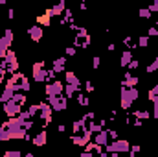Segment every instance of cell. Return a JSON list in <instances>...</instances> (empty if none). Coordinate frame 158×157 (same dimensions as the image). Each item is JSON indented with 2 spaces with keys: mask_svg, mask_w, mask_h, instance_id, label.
<instances>
[{
  "mask_svg": "<svg viewBox=\"0 0 158 157\" xmlns=\"http://www.w3.org/2000/svg\"><path fill=\"white\" fill-rule=\"evenodd\" d=\"M138 96H140L138 89H123L121 91V107L129 109L134 100H138Z\"/></svg>",
  "mask_w": 158,
  "mask_h": 157,
  "instance_id": "6da1fadb",
  "label": "cell"
},
{
  "mask_svg": "<svg viewBox=\"0 0 158 157\" xmlns=\"http://www.w3.org/2000/svg\"><path fill=\"white\" fill-rule=\"evenodd\" d=\"M129 150H131V146H129L127 141H114L112 144H107V152L108 153H125Z\"/></svg>",
  "mask_w": 158,
  "mask_h": 157,
  "instance_id": "7a4b0ae2",
  "label": "cell"
},
{
  "mask_svg": "<svg viewBox=\"0 0 158 157\" xmlns=\"http://www.w3.org/2000/svg\"><path fill=\"white\" fill-rule=\"evenodd\" d=\"M13 39H15V33H13V30L6 28L4 35L0 37V50H2V52H8V48H9L11 44H13Z\"/></svg>",
  "mask_w": 158,
  "mask_h": 157,
  "instance_id": "3957f363",
  "label": "cell"
},
{
  "mask_svg": "<svg viewBox=\"0 0 158 157\" xmlns=\"http://www.w3.org/2000/svg\"><path fill=\"white\" fill-rule=\"evenodd\" d=\"M63 89H64V85H63L61 81H53V83H48V85H46V94H48V98L59 96V94L63 93Z\"/></svg>",
  "mask_w": 158,
  "mask_h": 157,
  "instance_id": "277c9868",
  "label": "cell"
},
{
  "mask_svg": "<svg viewBox=\"0 0 158 157\" xmlns=\"http://www.w3.org/2000/svg\"><path fill=\"white\" fill-rule=\"evenodd\" d=\"M28 35H30V39H31L33 43H39V41L42 39V35H44V30L35 24V26H31V28L28 30Z\"/></svg>",
  "mask_w": 158,
  "mask_h": 157,
  "instance_id": "5b68a950",
  "label": "cell"
},
{
  "mask_svg": "<svg viewBox=\"0 0 158 157\" xmlns=\"http://www.w3.org/2000/svg\"><path fill=\"white\" fill-rule=\"evenodd\" d=\"M50 20H52V11L50 9H46L44 11V15H39L37 19H35V22H37V26H50Z\"/></svg>",
  "mask_w": 158,
  "mask_h": 157,
  "instance_id": "8992f818",
  "label": "cell"
},
{
  "mask_svg": "<svg viewBox=\"0 0 158 157\" xmlns=\"http://www.w3.org/2000/svg\"><path fill=\"white\" fill-rule=\"evenodd\" d=\"M4 111H6V115H8V117H15L17 113L20 115V105H17V104L11 100V102L4 104Z\"/></svg>",
  "mask_w": 158,
  "mask_h": 157,
  "instance_id": "52a82bcc",
  "label": "cell"
},
{
  "mask_svg": "<svg viewBox=\"0 0 158 157\" xmlns=\"http://www.w3.org/2000/svg\"><path fill=\"white\" fill-rule=\"evenodd\" d=\"M90 137H92V133L85 131L81 137H72V142H74V144H77V146H86V144H88V141H90Z\"/></svg>",
  "mask_w": 158,
  "mask_h": 157,
  "instance_id": "ba28073f",
  "label": "cell"
},
{
  "mask_svg": "<svg viewBox=\"0 0 158 157\" xmlns=\"http://www.w3.org/2000/svg\"><path fill=\"white\" fill-rule=\"evenodd\" d=\"M46 139H48V133H46V131H40L37 137H33V144H35L37 148H42L44 144H46Z\"/></svg>",
  "mask_w": 158,
  "mask_h": 157,
  "instance_id": "9c48e42d",
  "label": "cell"
},
{
  "mask_svg": "<svg viewBox=\"0 0 158 157\" xmlns=\"http://www.w3.org/2000/svg\"><path fill=\"white\" fill-rule=\"evenodd\" d=\"M64 80H66V85H76V87H79V85H81L79 78H77L74 72H66V74H64Z\"/></svg>",
  "mask_w": 158,
  "mask_h": 157,
  "instance_id": "30bf717a",
  "label": "cell"
},
{
  "mask_svg": "<svg viewBox=\"0 0 158 157\" xmlns=\"http://www.w3.org/2000/svg\"><path fill=\"white\" fill-rule=\"evenodd\" d=\"M64 65H66V59H64V57H59V59L53 61V69H52V70H53L55 74H59V72L64 70Z\"/></svg>",
  "mask_w": 158,
  "mask_h": 157,
  "instance_id": "8fae6325",
  "label": "cell"
},
{
  "mask_svg": "<svg viewBox=\"0 0 158 157\" xmlns=\"http://www.w3.org/2000/svg\"><path fill=\"white\" fill-rule=\"evenodd\" d=\"M131 61H132V52H131V50L123 52V54H121V57H120V65H121V67H129V65H131Z\"/></svg>",
  "mask_w": 158,
  "mask_h": 157,
  "instance_id": "7c38bea8",
  "label": "cell"
},
{
  "mask_svg": "<svg viewBox=\"0 0 158 157\" xmlns=\"http://www.w3.org/2000/svg\"><path fill=\"white\" fill-rule=\"evenodd\" d=\"M64 9H66V4H64V0H61L59 4H55L53 8H50V11H52V17H53V15H61V13H63Z\"/></svg>",
  "mask_w": 158,
  "mask_h": 157,
  "instance_id": "4fadbf2b",
  "label": "cell"
},
{
  "mask_svg": "<svg viewBox=\"0 0 158 157\" xmlns=\"http://www.w3.org/2000/svg\"><path fill=\"white\" fill-rule=\"evenodd\" d=\"M94 142L96 144H107L108 142V133L107 131H101V133H98V135H96V139H94Z\"/></svg>",
  "mask_w": 158,
  "mask_h": 157,
  "instance_id": "5bb4252c",
  "label": "cell"
},
{
  "mask_svg": "<svg viewBox=\"0 0 158 157\" xmlns=\"http://www.w3.org/2000/svg\"><path fill=\"white\" fill-rule=\"evenodd\" d=\"M79 87H76V85H64V91H66V98H70V96H74L76 94V91H77Z\"/></svg>",
  "mask_w": 158,
  "mask_h": 157,
  "instance_id": "9a60e30c",
  "label": "cell"
},
{
  "mask_svg": "<svg viewBox=\"0 0 158 157\" xmlns=\"http://www.w3.org/2000/svg\"><path fill=\"white\" fill-rule=\"evenodd\" d=\"M154 70H158V57H154V59H153V63H151V65H147V74H153Z\"/></svg>",
  "mask_w": 158,
  "mask_h": 157,
  "instance_id": "2e32d148",
  "label": "cell"
},
{
  "mask_svg": "<svg viewBox=\"0 0 158 157\" xmlns=\"http://www.w3.org/2000/svg\"><path fill=\"white\" fill-rule=\"evenodd\" d=\"M30 87H31V85H30V80L24 76V78L20 80V87H18V89H22V91H26V93H28V91H30Z\"/></svg>",
  "mask_w": 158,
  "mask_h": 157,
  "instance_id": "e0dca14e",
  "label": "cell"
},
{
  "mask_svg": "<svg viewBox=\"0 0 158 157\" xmlns=\"http://www.w3.org/2000/svg\"><path fill=\"white\" fill-rule=\"evenodd\" d=\"M77 104H79V105H83V107H86L90 102H88V98H86L85 94H81V93H79V94H77Z\"/></svg>",
  "mask_w": 158,
  "mask_h": 157,
  "instance_id": "ac0fdd59",
  "label": "cell"
},
{
  "mask_svg": "<svg viewBox=\"0 0 158 157\" xmlns=\"http://www.w3.org/2000/svg\"><path fill=\"white\" fill-rule=\"evenodd\" d=\"M147 44H149V37H147V35H142V37H138V46L145 48Z\"/></svg>",
  "mask_w": 158,
  "mask_h": 157,
  "instance_id": "d6986e66",
  "label": "cell"
},
{
  "mask_svg": "<svg viewBox=\"0 0 158 157\" xmlns=\"http://www.w3.org/2000/svg\"><path fill=\"white\" fill-rule=\"evenodd\" d=\"M153 35H158V22H154V24L149 28V32H147V37H153Z\"/></svg>",
  "mask_w": 158,
  "mask_h": 157,
  "instance_id": "ffe728a7",
  "label": "cell"
},
{
  "mask_svg": "<svg viewBox=\"0 0 158 157\" xmlns=\"http://www.w3.org/2000/svg\"><path fill=\"white\" fill-rule=\"evenodd\" d=\"M138 15H140V19H151V11H149L147 8H142V9L138 11Z\"/></svg>",
  "mask_w": 158,
  "mask_h": 157,
  "instance_id": "44dd1931",
  "label": "cell"
},
{
  "mask_svg": "<svg viewBox=\"0 0 158 157\" xmlns=\"http://www.w3.org/2000/svg\"><path fill=\"white\" fill-rule=\"evenodd\" d=\"M6 157H20V150H6Z\"/></svg>",
  "mask_w": 158,
  "mask_h": 157,
  "instance_id": "7402d4cb",
  "label": "cell"
},
{
  "mask_svg": "<svg viewBox=\"0 0 158 157\" xmlns=\"http://www.w3.org/2000/svg\"><path fill=\"white\" fill-rule=\"evenodd\" d=\"M134 117H136V118H149V113H147V111H136Z\"/></svg>",
  "mask_w": 158,
  "mask_h": 157,
  "instance_id": "603a6c76",
  "label": "cell"
},
{
  "mask_svg": "<svg viewBox=\"0 0 158 157\" xmlns=\"http://www.w3.org/2000/svg\"><path fill=\"white\" fill-rule=\"evenodd\" d=\"M147 9H149L151 13H158V0H154V2H153V4H151Z\"/></svg>",
  "mask_w": 158,
  "mask_h": 157,
  "instance_id": "cb8c5ba5",
  "label": "cell"
},
{
  "mask_svg": "<svg viewBox=\"0 0 158 157\" xmlns=\"http://www.w3.org/2000/svg\"><path fill=\"white\" fill-rule=\"evenodd\" d=\"M85 91H86V93H92V91H94L92 81H86V83H85Z\"/></svg>",
  "mask_w": 158,
  "mask_h": 157,
  "instance_id": "d4e9b609",
  "label": "cell"
},
{
  "mask_svg": "<svg viewBox=\"0 0 158 157\" xmlns=\"http://www.w3.org/2000/svg\"><path fill=\"white\" fill-rule=\"evenodd\" d=\"M64 52H66V56H70V57H72V56H76V48H74V46H68Z\"/></svg>",
  "mask_w": 158,
  "mask_h": 157,
  "instance_id": "484cf974",
  "label": "cell"
},
{
  "mask_svg": "<svg viewBox=\"0 0 158 157\" xmlns=\"http://www.w3.org/2000/svg\"><path fill=\"white\" fill-rule=\"evenodd\" d=\"M131 155H136V153H140V146H131Z\"/></svg>",
  "mask_w": 158,
  "mask_h": 157,
  "instance_id": "4316f807",
  "label": "cell"
},
{
  "mask_svg": "<svg viewBox=\"0 0 158 157\" xmlns=\"http://www.w3.org/2000/svg\"><path fill=\"white\" fill-rule=\"evenodd\" d=\"M107 133H108V135H110L112 139H118V131H116V129H108Z\"/></svg>",
  "mask_w": 158,
  "mask_h": 157,
  "instance_id": "83f0119b",
  "label": "cell"
},
{
  "mask_svg": "<svg viewBox=\"0 0 158 157\" xmlns=\"http://www.w3.org/2000/svg\"><path fill=\"white\" fill-rule=\"evenodd\" d=\"M99 63H101V61H99V57H94V59H92V65H94V69H98V67H99Z\"/></svg>",
  "mask_w": 158,
  "mask_h": 157,
  "instance_id": "f1b7e54d",
  "label": "cell"
},
{
  "mask_svg": "<svg viewBox=\"0 0 158 157\" xmlns=\"http://www.w3.org/2000/svg\"><path fill=\"white\" fill-rule=\"evenodd\" d=\"M8 19H9V20H13V19H15V11H13V9H9V11H8Z\"/></svg>",
  "mask_w": 158,
  "mask_h": 157,
  "instance_id": "f546056e",
  "label": "cell"
},
{
  "mask_svg": "<svg viewBox=\"0 0 158 157\" xmlns=\"http://www.w3.org/2000/svg\"><path fill=\"white\" fill-rule=\"evenodd\" d=\"M57 131H59V133H64V131H66V126H64V124H59Z\"/></svg>",
  "mask_w": 158,
  "mask_h": 157,
  "instance_id": "4dcf8cb0",
  "label": "cell"
},
{
  "mask_svg": "<svg viewBox=\"0 0 158 157\" xmlns=\"http://www.w3.org/2000/svg\"><path fill=\"white\" fill-rule=\"evenodd\" d=\"M79 157H94V155H92V153H88V152H83Z\"/></svg>",
  "mask_w": 158,
  "mask_h": 157,
  "instance_id": "1f68e13d",
  "label": "cell"
},
{
  "mask_svg": "<svg viewBox=\"0 0 158 157\" xmlns=\"http://www.w3.org/2000/svg\"><path fill=\"white\" fill-rule=\"evenodd\" d=\"M24 157H33V153H26V155H24Z\"/></svg>",
  "mask_w": 158,
  "mask_h": 157,
  "instance_id": "d6a6232c",
  "label": "cell"
},
{
  "mask_svg": "<svg viewBox=\"0 0 158 157\" xmlns=\"http://www.w3.org/2000/svg\"><path fill=\"white\" fill-rule=\"evenodd\" d=\"M4 157H6V155H4Z\"/></svg>",
  "mask_w": 158,
  "mask_h": 157,
  "instance_id": "836d02e7",
  "label": "cell"
}]
</instances>
